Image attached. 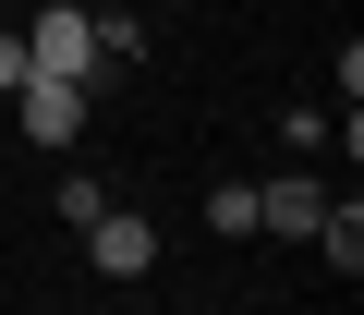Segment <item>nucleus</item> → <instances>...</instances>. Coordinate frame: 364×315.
Here are the masks:
<instances>
[{
  "instance_id": "obj_1",
  "label": "nucleus",
  "mask_w": 364,
  "mask_h": 315,
  "mask_svg": "<svg viewBox=\"0 0 364 315\" xmlns=\"http://www.w3.org/2000/svg\"><path fill=\"white\" fill-rule=\"evenodd\" d=\"M25 73H73V85H97L109 61H97V13L85 0H49V13L25 25Z\"/></svg>"
},
{
  "instance_id": "obj_2",
  "label": "nucleus",
  "mask_w": 364,
  "mask_h": 315,
  "mask_svg": "<svg viewBox=\"0 0 364 315\" xmlns=\"http://www.w3.org/2000/svg\"><path fill=\"white\" fill-rule=\"evenodd\" d=\"M13 121L61 158V145H85V121H97V85H73V73H25L13 85Z\"/></svg>"
},
{
  "instance_id": "obj_3",
  "label": "nucleus",
  "mask_w": 364,
  "mask_h": 315,
  "mask_svg": "<svg viewBox=\"0 0 364 315\" xmlns=\"http://www.w3.org/2000/svg\"><path fill=\"white\" fill-rule=\"evenodd\" d=\"M85 255H97V279H146V267H158V219L97 206V219H85Z\"/></svg>"
},
{
  "instance_id": "obj_4",
  "label": "nucleus",
  "mask_w": 364,
  "mask_h": 315,
  "mask_svg": "<svg viewBox=\"0 0 364 315\" xmlns=\"http://www.w3.org/2000/svg\"><path fill=\"white\" fill-rule=\"evenodd\" d=\"M328 219V182L316 170H279V182H255V231H279V243H304Z\"/></svg>"
},
{
  "instance_id": "obj_5",
  "label": "nucleus",
  "mask_w": 364,
  "mask_h": 315,
  "mask_svg": "<svg viewBox=\"0 0 364 315\" xmlns=\"http://www.w3.org/2000/svg\"><path fill=\"white\" fill-rule=\"evenodd\" d=\"M304 243H316V255H328V267L352 279V267H364V206H340V194H328V219H316Z\"/></svg>"
},
{
  "instance_id": "obj_6",
  "label": "nucleus",
  "mask_w": 364,
  "mask_h": 315,
  "mask_svg": "<svg viewBox=\"0 0 364 315\" xmlns=\"http://www.w3.org/2000/svg\"><path fill=\"white\" fill-rule=\"evenodd\" d=\"M49 206H61V231H85V219L109 206V182H97V170H61V194H49Z\"/></svg>"
},
{
  "instance_id": "obj_7",
  "label": "nucleus",
  "mask_w": 364,
  "mask_h": 315,
  "mask_svg": "<svg viewBox=\"0 0 364 315\" xmlns=\"http://www.w3.org/2000/svg\"><path fill=\"white\" fill-rule=\"evenodd\" d=\"M207 231L243 243V231H255V182H219V194H207Z\"/></svg>"
},
{
  "instance_id": "obj_8",
  "label": "nucleus",
  "mask_w": 364,
  "mask_h": 315,
  "mask_svg": "<svg viewBox=\"0 0 364 315\" xmlns=\"http://www.w3.org/2000/svg\"><path fill=\"white\" fill-rule=\"evenodd\" d=\"M13 85H25V25H0V109H13Z\"/></svg>"
},
{
  "instance_id": "obj_9",
  "label": "nucleus",
  "mask_w": 364,
  "mask_h": 315,
  "mask_svg": "<svg viewBox=\"0 0 364 315\" xmlns=\"http://www.w3.org/2000/svg\"><path fill=\"white\" fill-rule=\"evenodd\" d=\"M134 13H146V0H134Z\"/></svg>"
}]
</instances>
